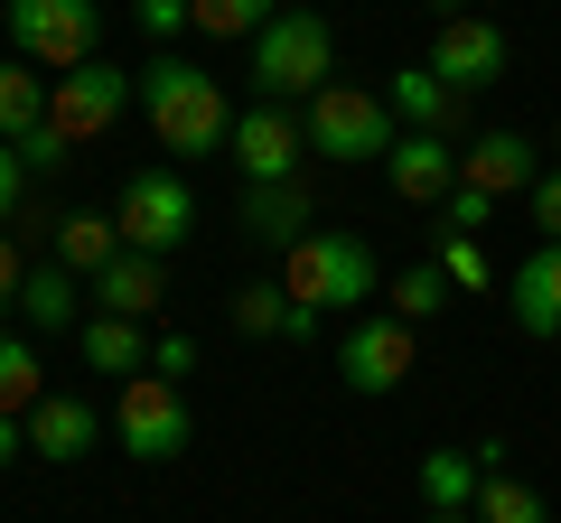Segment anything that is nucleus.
Wrapping results in <instances>:
<instances>
[{
	"instance_id": "obj_1",
	"label": "nucleus",
	"mask_w": 561,
	"mask_h": 523,
	"mask_svg": "<svg viewBox=\"0 0 561 523\" xmlns=\"http://www.w3.org/2000/svg\"><path fill=\"white\" fill-rule=\"evenodd\" d=\"M140 113H150V131H160L169 160H206V150H225V131H234V103H225V84L206 75V66L169 57V47L140 66Z\"/></svg>"
},
{
	"instance_id": "obj_2",
	"label": "nucleus",
	"mask_w": 561,
	"mask_h": 523,
	"mask_svg": "<svg viewBox=\"0 0 561 523\" xmlns=\"http://www.w3.org/2000/svg\"><path fill=\"white\" fill-rule=\"evenodd\" d=\"M328 75H337V28L319 10H280L253 38V103H309Z\"/></svg>"
},
{
	"instance_id": "obj_3",
	"label": "nucleus",
	"mask_w": 561,
	"mask_h": 523,
	"mask_svg": "<svg viewBox=\"0 0 561 523\" xmlns=\"http://www.w3.org/2000/svg\"><path fill=\"white\" fill-rule=\"evenodd\" d=\"M280 290L290 300H309L319 318H337V309H356V300H375V253H365L356 234H309V243H290L280 253Z\"/></svg>"
},
{
	"instance_id": "obj_4",
	"label": "nucleus",
	"mask_w": 561,
	"mask_h": 523,
	"mask_svg": "<svg viewBox=\"0 0 561 523\" xmlns=\"http://www.w3.org/2000/svg\"><path fill=\"white\" fill-rule=\"evenodd\" d=\"M300 131L319 160H383V150L402 141V121L383 94H365V84H319V94L300 103Z\"/></svg>"
},
{
	"instance_id": "obj_5",
	"label": "nucleus",
	"mask_w": 561,
	"mask_h": 523,
	"mask_svg": "<svg viewBox=\"0 0 561 523\" xmlns=\"http://www.w3.org/2000/svg\"><path fill=\"white\" fill-rule=\"evenodd\" d=\"M131 103H140V66H103L94 57V66H76V75H47V131H57L66 150H94Z\"/></svg>"
},
{
	"instance_id": "obj_6",
	"label": "nucleus",
	"mask_w": 561,
	"mask_h": 523,
	"mask_svg": "<svg viewBox=\"0 0 561 523\" xmlns=\"http://www.w3.org/2000/svg\"><path fill=\"white\" fill-rule=\"evenodd\" d=\"M0 20H10V47H20L28 66L76 75V66L103 57V10L94 0H0Z\"/></svg>"
},
{
	"instance_id": "obj_7",
	"label": "nucleus",
	"mask_w": 561,
	"mask_h": 523,
	"mask_svg": "<svg viewBox=\"0 0 561 523\" xmlns=\"http://www.w3.org/2000/svg\"><path fill=\"white\" fill-rule=\"evenodd\" d=\"M113 224H122V253H179L187 224H197V187L179 178V168H131L113 197Z\"/></svg>"
},
{
	"instance_id": "obj_8",
	"label": "nucleus",
	"mask_w": 561,
	"mask_h": 523,
	"mask_svg": "<svg viewBox=\"0 0 561 523\" xmlns=\"http://www.w3.org/2000/svg\"><path fill=\"white\" fill-rule=\"evenodd\" d=\"M113 440L131 449L140 467H169L187 449V403L169 374H122V403H113Z\"/></svg>"
},
{
	"instance_id": "obj_9",
	"label": "nucleus",
	"mask_w": 561,
	"mask_h": 523,
	"mask_svg": "<svg viewBox=\"0 0 561 523\" xmlns=\"http://www.w3.org/2000/svg\"><path fill=\"white\" fill-rule=\"evenodd\" d=\"M225 160L243 168V187H280V178H300V160H309L300 113H290V103H243L234 131H225Z\"/></svg>"
},
{
	"instance_id": "obj_10",
	"label": "nucleus",
	"mask_w": 561,
	"mask_h": 523,
	"mask_svg": "<svg viewBox=\"0 0 561 523\" xmlns=\"http://www.w3.org/2000/svg\"><path fill=\"white\" fill-rule=\"evenodd\" d=\"M421 364V337H412V318H356L346 327V346H337V374H346V393H365V403H383V393H402V374Z\"/></svg>"
},
{
	"instance_id": "obj_11",
	"label": "nucleus",
	"mask_w": 561,
	"mask_h": 523,
	"mask_svg": "<svg viewBox=\"0 0 561 523\" xmlns=\"http://www.w3.org/2000/svg\"><path fill=\"white\" fill-rule=\"evenodd\" d=\"M421 66H431L440 84H459V94H486V84L505 75V28L478 20V10H468V20H440V38H431Z\"/></svg>"
},
{
	"instance_id": "obj_12",
	"label": "nucleus",
	"mask_w": 561,
	"mask_h": 523,
	"mask_svg": "<svg viewBox=\"0 0 561 523\" xmlns=\"http://www.w3.org/2000/svg\"><path fill=\"white\" fill-rule=\"evenodd\" d=\"M534 178H542V150L524 131H478L459 150V187H478V197H534Z\"/></svg>"
},
{
	"instance_id": "obj_13",
	"label": "nucleus",
	"mask_w": 561,
	"mask_h": 523,
	"mask_svg": "<svg viewBox=\"0 0 561 523\" xmlns=\"http://www.w3.org/2000/svg\"><path fill=\"white\" fill-rule=\"evenodd\" d=\"M383 168H393V197L402 206H449V187H459V141H440V131H402V141L383 150Z\"/></svg>"
},
{
	"instance_id": "obj_14",
	"label": "nucleus",
	"mask_w": 561,
	"mask_h": 523,
	"mask_svg": "<svg viewBox=\"0 0 561 523\" xmlns=\"http://www.w3.org/2000/svg\"><path fill=\"white\" fill-rule=\"evenodd\" d=\"M505 300H515V327H524L534 346H552V337H561V243H534V253L515 262Z\"/></svg>"
},
{
	"instance_id": "obj_15",
	"label": "nucleus",
	"mask_w": 561,
	"mask_h": 523,
	"mask_svg": "<svg viewBox=\"0 0 561 523\" xmlns=\"http://www.w3.org/2000/svg\"><path fill=\"white\" fill-rule=\"evenodd\" d=\"M243 234L262 243V253H290V243L319 234V206H309L300 178H280V187H243Z\"/></svg>"
},
{
	"instance_id": "obj_16",
	"label": "nucleus",
	"mask_w": 561,
	"mask_h": 523,
	"mask_svg": "<svg viewBox=\"0 0 561 523\" xmlns=\"http://www.w3.org/2000/svg\"><path fill=\"white\" fill-rule=\"evenodd\" d=\"M169 300V262L160 253H122L94 271V309H113V318H150V309Z\"/></svg>"
},
{
	"instance_id": "obj_17",
	"label": "nucleus",
	"mask_w": 561,
	"mask_h": 523,
	"mask_svg": "<svg viewBox=\"0 0 561 523\" xmlns=\"http://www.w3.org/2000/svg\"><path fill=\"white\" fill-rule=\"evenodd\" d=\"M84 449H94V403H84V393H47V403L28 411V458L66 467V458H84Z\"/></svg>"
},
{
	"instance_id": "obj_18",
	"label": "nucleus",
	"mask_w": 561,
	"mask_h": 523,
	"mask_svg": "<svg viewBox=\"0 0 561 523\" xmlns=\"http://www.w3.org/2000/svg\"><path fill=\"white\" fill-rule=\"evenodd\" d=\"M421 514H478V486H486V467H478V449H421Z\"/></svg>"
},
{
	"instance_id": "obj_19",
	"label": "nucleus",
	"mask_w": 561,
	"mask_h": 523,
	"mask_svg": "<svg viewBox=\"0 0 561 523\" xmlns=\"http://www.w3.org/2000/svg\"><path fill=\"white\" fill-rule=\"evenodd\" d=\"M459 113H468V94L440 84L431 66H402V75H393V121H402V131H440V141H449Z\"/></svg>"
},
{
	"instance_id": "obj_20",
	"label": "nucleus",
	"mask_w": 561,
	"mask_h": 523,
	"mask_svg": "<svg viewBox=\"0 0 561 523\" xmlns=\"http://www.w3.org/2000/svg\"><path fill=\"white\" fill-rule=\"evenodd\" d=\"M478 467H486V486H478V523H552V504H542L534 486L515 477L505 440H478Z\"/></svg>"
},
{
	"instance_id": "obj_21",
	"label": "nucleus",
	"mask_w": 561,
	"mask_h": 523,
	"mask_svg": "<svg viewBox=\"0 0 561 523\" xmlns=\"http://www.w3.org/2000/svg\"><path fill=\"white\" fill-rule=\"evenodd\" d=\"M84 364L94 374H150V337H140V318H113V309H94V318L76 327Z\"/></svg>"
},
{
	"instance_id": "obj_22",
	"label": "nucleus",
	"mask_w": 561,
	"mask_h": 523,
	"mask_svg": "<svg viewBox=\"0 0 561 523\" xmlns=\"http://www.w3.org/2000/svg\"><path fill=\"white\" fill-rule=\"evenodd\" d=\"M57 262L76 271V281H94L103 262H122V224H113V216H94V206L57 216Z\"/></svg>"
},
{
	"instance_id": "obj_23",
	"label": "nucleus",
	"mask_w": 561,
	"mask_h": 523,
	"mask_svg": "<svg viewBox=\"0 0 561 523\" xmlns=\"http://www.w3.org/2000/svg\"><path fill=\"white\" fill-rule=\"evenodd\" d=\"M20 318H28V327H47V337H57V327H84V318H76V271H66V262H28Z\"/></svg>"
},
{
	"instance_id": "obj_24",
	"label": "nucleus",
	"mask_w": 561,
	"mask_h": 523,
	"mask_svg": "<svg viewBox=\"0 0 561 523\" xmlns=\"http://www.w3.org/2000/svg\"><path fill=\"white\" fill-rule=\"evenodd\" d=\"M38 121H47V75H28L20 57H0V141L20 150Z\"/></svg>"
},
{
	"instance_id": "obj_25",
	"label": "nucleus",
	"mask_w": 561,
	"mask_h": 523,
	"mask_svg": "<svg viewBox=\"0 0 561 523\" xmlns=\"http://www.w3.org/2000/svg\"><path fill=\"white\" fill-rule=\"evenodd\" d=\"M47 403V374H38V346L28 337H0V411L10 421H28V411Z\"/></svg>"
},
{
	"instance_id": "obj_26",
	"label": "nucleus",
	"mask_w": 561,
	"mask_h": 523,
	"mask_svg": "<svg viewBox=\"0 0 561 523\" xmlns=\"http://www.w3.org/2000/svg\"><path fill=\"white\" fill-rule=\"evenodd\" d=\"M225 318H234L243 337H280V327H290V290L280 281H243L234 300H225Z\"/></svg>"
},
{
	"instance_id": "obj_27",
	"label": "nucleus",
	"mask_w": 561,
	"mask_h": 523,
	"mask_svg": "<svg viewBox=\"0 0 561 523\" xmlns=\"http://www.w3.org/2000/svg\"><path fill=\"white\" fill-rule=\"evenodd\" d=\"M187 10H197L206 38H262L280 20V0H187Z\"/></svg>"
},
{
	"instance_id": "obj_28",
	"label": "nucleus",
	"mask_w": 561,
	"mask_h": 523,
	"mask_svg": "<svg viewBox=\"0 0 561 523\" xmlns=\"http://www.w3.org/2000/svg\"><path fill=\"white\" fill-rule=\"evenodd\" d=\"M431 262H440V281L459 290V300H478V290H496V262L478 253V234H440V253H431Z\"/></svg>"
},
{
	"instance_id": "obj_29",
	"label": "nucleus",
	"mask_w": 561,
	"mask_h": 523,
	"mask_svg": "<svg viewBox=\"0 0 561 523\" xmlns=\"http://www.w3.org/2000/svg\"><path fill=\"white\" fill-rule=\"evenodd\" d=\"M449 300H459V290L440 281V262H412V271L393 281V318H412V327H421V318H440Z\"/></svg>"
},
{
	"instance_id": "obj_30",
	"label": "nucleus",
	"mask_w": 561,
	"mask_h": 523,
	"mask_svg": "<svg viewBox=\"0 0 561 523\" xmlns=\"http://www.w3.org/2000/svg\"><path fill=\"white\" fill-rule=\"evenodd\" d=\"M131 20L150 28V38H160V47H169V38H179V28H197V10H187V0H140Z\"/></svg>"
},
{
	"instance_id": "obj_31",
	"label": "nucleus",
	"mask_w": 561,
	"mask_h": 523,
	"mask_svg": "<svg viewBox=\"0 0 561 523\" xmlns=\"http://www.w3.org/2000/svg\"><path fill=\"white\" fill-rule=\"evenodd\" d=\"M440 216H449V234H478V224L496 216V197H478V187H449V206H440Z\"/></svg>"
},
{
	"instance_id": "obj_32",
	"label": "nucleus",
	"mask_w": 561,
	"mask_h": 523,
	"mask_svg": "<svg viewBox=\"0 0 561 523\" xmlns=\"http://www.w3.org/2000/svg\"><path fill=\"white\" fill-rule=\"evenodd\" d=\"M187 364H197V337H179V327H169V337H150V374H169V383H179Z\"/></svg>"
},
{
	"instance_id": "obj_33",
	"label": "nucleus",
	"mask_w": 561,
	"mask_h": 523,
	"mask_svg": "<svg viewBox=\"0 0 561 523\" xmlns=\"http://www.w3.org/2000/svg\"><path fill=\"white\" fill-rule=\"evenodd\" d=\"M534 224H542V243H561V168L534 178Z\"/></svg>"
},
{
	"instance_id": "obj_34",
	"label": "nucleus",
	"mask_w": 561,
	"mask_h": 523,
	"mask_svg": "<svg viewBox=\"0 0 561 523\" xmlns=\"http://www.w3.org/2000/svg\"><path fill=\"white\" fill-rule=\"evenodd\" d=\"M20 160H28V178H38V168H66V160H76V150H66L57 131H47V121H38V131H28V141H20Z\"/></svg>"
},
{
	"instance_id": "obj_35",
	"label": "nucleus",
	"mask_w": 561,
	"mask_h": 523,
	"mask_svg": "<svg viewBox=\"0 0 561 523\" xmlns=\"http://www.w3.org/2000/svg\"><path fill=\"white\" fill-rule=\"evenodd\" d=\"M20 187H28V160H20V150H10V141H0V224L20 216Z\"/></svg>"
},
{
	"instance_id": "obj_36",
	"label": "nucleus",
	"mask_w": 561,
	"mask_h": 523,
	"mask_svg": "<svg viewBox=\"0 0 561 523\" xmlns=\"http://www.w3.org/2000/svg\"><path fill=\"white\" fill-rule=\"evenodd\" d=\"M20 290H28V262H20V243L0 234V309H20Z\"/></svg>"
},
{
	"instance_id": "obj_37",
	"label": "nucleus",
	"mask_w": 561,
	"mask_h": 523,
	"mask_svg": "<svg viewBox=\"0 0 561 523\" xmlns=\"http://www.w3.org/2000/svg\"><path fill=\"white\" fill-rule=\"evenodd\" d=\"M20 449H28V421H10V411H0V467L20 458Z\"/></svg>"
},
{
	"instance_id": "obj_38",
	"label": "nucleus",
	"mask_w": 561,
	"mask_h": 523,
	"mask_svg": "<svg viewBox=\"0 0 561 523\" xmlns=\"http://www.w3.org/2000/svg\"><path fill=\"white\" fill-rule=\"evenodd\" d=\"M431 20H468V0H431Z\"/></svg>"
},
{
	"instance_id": "obj_39",
	"label": "nucleus",
	"mask_w": 561,
	"mask_h": 523,
	"mask_svg": "<svg viewBox=\"0 0 561 523\" xmlns=\"http://www.w3.org/2000/svg\"><path fill=\"white\" fill-rule=\"evenodd\" d=\"M421 523H478V514H421Z\"/></svg>"
},
{
	"instance_id": "obj_40",
	"label": "nucleus",
	"mask_w": 561,
	"mask_h": 523,
	"mask_svg": "<svg viewBox=\"0 0 561 523\" xmlns=\"http://www.w3.org/2000/svg\"><path fill=\"white\" fill-rule=\"evenodd\" d=\"M552 168H561V131H552Z\"/></svg>"
}]
</instances>
